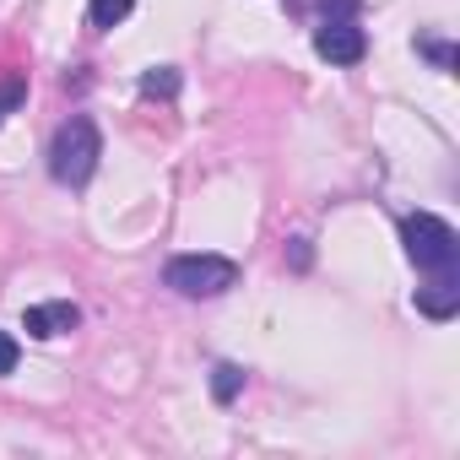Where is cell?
I'll list each match as a JSON object with an SVG mask.
<instances>
[{
  "label": "cell",
  "mask_w": 460,
  "mask_h": 460,
  "mask_svg": "<svg viewBox=\"0 0 460 460\" xmlns=\"http://www.w3.org/2000/svg\"><path fill=\"white\" fill-rule=\"evenodd\" d=\"M417 49H422L438 71H455V60H460V55H455V44H438V39H417Z\"/></svg>",
  "instance_id": "obj_10"
},
{
  "label": "cell",
  "mask_w": 460,
  "mask_h": 460,
  "mask_svg": "<svg viewBox=\"0 0 460 460\" xmlns=\"http://www.w3.org/2000/svg\"><path fill=\"white\" fill-rule=\"evenodd\" d=\"M130 6H136V0H93V28H119L125 17H130Z\"/></svg>",
  "instance_id": "obj_9"
},
{
  "label": "cell",
  "mask_w": 460,
  "mask_h": 460,
  "mask_svg": "<svg viewBox=\"0 0 460 460\" xmlns=\"http://www.w3.org/2000/svg\"><path fill=\"white\" fill-rule=\"evenodd\" d=\"M141 93H146V98H173V93H179V71H173V66L141 71Z\"/></svg>",
  "instance_id": "obj_8"
},
{
  "label": "cell",
  "mask_w": 460,
  "mask_h": 460,
  "mask_svg": "<svg viewBox=\"0 0 460 460\" xmlns=\"http://www.w3.org/2000/svg\"><path fill=\"white\" fill-rule=\"evenodd\" d=\"M239 390H244V368H239V363H217V368H211V395H217L222 406L234 401Z\"/></svg>",
  "instance_id": "obj_7"
},
{
  "label": "cell",
  "mask_w": 460,
  "mask_h": 460,
  "mask_svg": "<svg viewBox=\"0 0 460 460\" xmlns=\"http://www.w3.org/2000/svg\"><path fill=\"white\" fill-rule=\"evenodd\" d=\"M417 309L422 314H433V320H449L455 309H460V288L444 277V282H433V288H417Z\"/></svg>",
  "instance_id": "obj_6"
},
{
  "label": "cell",
  "mask_w": 460,
  "mask_h": 460,
  "mask_svg": "<svg viewBox=\"0 0 460 460\" xmlns=\"http://www.w3.org/2000/svg\"><path fill=\"white\" fill-rule=\"evenodd\" d=\"M22 98H28V82H22V76H6V87H0V119H6Z\"/></svg>",
  "instance_id": "obj_11"
},
{
  "label": "cell",
  "mask_w": 460,
  "mask_h": 460,
  "mask_svg": "<svg viewBox=\"0 0 460 460\" xmlns=\"http://www.w3.org/2000/svg\"><path fill=\"white\" fill-rule=\"evenodd\" d=\"M12 368H17V341L0 331V374H12Z\"/></svg>",
  "instance_id": "obj_12"
},
{
  "label": "cell",
  "mask_w": 460,
  "mask_h": 460,
  "mask_svg": "<svg viewBox=\"0 0 460 460\" xmlns=\"http://www.w3.org/2000/svg\"><path fill=\"white\" fill-rule=\"evenodd\" d=\"M163 277H168V288L184 293V298H217V293H227V288L239 282V266L222 261V255H184V261H173Z\"/></svg>",
  "instance_id": "obj_3"
},
{
  "label": "cell",
  "mask_w": 460,
  "mask_h": 460,
  "mask_svg": "<svg viewBox=\"0 0 460 460\" xmlns=\"http://www.w3.org/2000/svg\"><path fill=\"white\" fill-rule=\"evenodd\" d=\"M98 157H103V141H98V125H93L87 114H71V119L55 130V141H49V173H55L60 184H71V190L93 179Z\"/></svg>",
  "instance_id": "obj_1"
},
{
  "label": "cell",
  "mask_w": 460,
  "mask_h": 460,
  "mask_svg": "<svg viewBox=\"0 0 460 460\" xmlns=\"http://www.w3.org/2000/svg\"><path fill=\"white\" fill-rule=\"evenodd\" d=\"M293 266H298V271L309 266V239H293Z\"/></svg>",
  "instance_id": "obj_13"
},
{
  "label": "cell",
  "mask_w": 460,
  "mask_h": 460,
  "mask_svg": "<svg viewBox=\"0 0 460 460\" xmlns=\"http://www.w3.org/2000/svg\"><path fill=\"white\" fill-rule=\"evenodd\" d=\"M363 49H368V39H363V28L352 17H325L320 33H314V55L331 60V66H358Z\"/></svg>",
  "instance_id": "obj_4"
},
{
  "label": "cell",
  "mask_w": 460,
  "mask_h": 460,
  "mask_svg": "<svg viewBox=\"0 0 460 460\" xmlns=\"http://www.w3.org/2000/svg\"><path fill=\"white\" fill-rule=\"evenodd\" d=\"M401 239H406V255L417 261V271H433V277H449L455 261H460V239L455 227L433 211H411L401 222Z\"/></svg>",
  "instance_id": "obj_2"
},
{
  "label": "cell",
  "mask_w": 460,
  "mask_h": 460,
  "mask_svg": "<svg viewBox=\"0 0 460 460\" xmlns=\"http://www.w3.org/2000/svg\"><path fill=\"white\" fill-rule=\"evenodd\" d=\"M22 325H28V336H39V341H49V336H60V331H76L82 325V309L76 304H33L28 314H22Z\"/></svg>",
  "instance_id": "obj_5"
}]
</instances>
